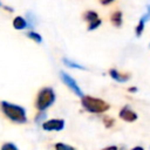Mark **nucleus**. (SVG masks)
<instances>
[{
  "mask_svg": "<svg viewBox=\"0 0 150 150\" xmlns=\"http://www.w3.org/2000/svg\"><path fill=\"white\" fill-rule=\"evenodd\" d=\"M0 107H1V110L5 114V116L7 118H9L11 121H13L15 123H25L27 121L26 110L22 107L6 102V101H2L0 103Z\"/></svg>",
  "mask_w": 150,
  "mask_h": 150,
  "instance_id": "1",
  "label": "nucleus"
},
{
  "mask_svg": "<svg viewBox=\"0 0 150 150\" xmlns=\"http://www.w3.org/2000/svg\"><path fill=\"white\" fill-rule=\"evenodd\" d=\"M109 74H110V76H111L114 80H116L117 82H125V81L129 80V76H128V75H123V74L118 73V71L115 70V69H110Z\"/></svg>",
  "mask_w": 150,
  "mask_h": 150,
  "instance_id": "9",
  "label": "nucleus"
},
{
  "mask_svg": "<svg viewBox=\"0 0 150 150\" xmlns=\"http://www.w3.org/2000/svg\"><path fill=\"white\" fill-rule=\"evenodd\" d=\"M120 117L125 122H134L137 120V114L129 107H123L120 111Z\"/></svg>",
  "mask_w": 150,
  "mask_h": 150,
  "instance_id": "7",
  "label": "nucleus"
},
{
  "mask_svg": "<svg viewBox=\"0 0 150 150\" xmlns=\"http://www.w3.org/2000/svg\"><path fill=\"white\" fill-rule=\"evenodd\" d=\"M0 6H1V4H0Z\"/></svg>",
  "mask_w": 150,
  "mask_h": 150,
  "instance_id": "23",
  "label": "nucleus"
},
{
  "mask_svg": "<svg viewBox=\"0 0 150 150\" xmlns=\"http://www.w3.org/2000/svg\"><path fill=\"white\" fill-rule=\"evenodd\" d=\"M129 90H130V91H136V90H137V89H136V88H130V89H129Z\"/></svg>",
  "mask_w": 150,
  "mask_h": 150,
  "instance_id": "22",
  "label": "nucleus"
},
{
  "mask_svg": "<svg viewBox=\"0 0 150 150\" xmlns=\"http://www.w3.org/2000/svg\"><path fill=\"white\" fill-rule=\"evenodd\" d=\"M131 150H144L142 146H139V145H137V146H135V148H132Z\"/></svg>",
  "mask_w": 150,
  "mask_h": 150,
  "instance_id": "21",
  "label": "nucleus"
},
{
  "mask_svg": "<svg viewBox=\"0 0 150 150\" xmlns=\"http://www.w3.org/2000/svg\"><path fill=\"white\" fill-rule=\"evenodd\" d=\"M54 101H55L54 90L50 87H45L38 94V97H36V101H35V107H36L38 110L43 111L47 108H49L54 103Z\"/></svg>",
  "mask_w": 150,
  "mask_h": 150,
  "instance_id": "3",
  "label": "nucleus"
},
{
  "mask_svg": "<svg viewBox=\"0 0 150 150\" xmlns=\"http://www.w3.org/2000/svg\"><path fill=\"white\" fill-rule=\"evenodd\" d=\"M102 150H118V148L116 145H110V146H107V148H103Z\"/></svg>",
  "mask_w": 150,
  "mask_h": 150,
  "instance_id": "19",
  "label": "nucleus"
},
{
  "mask_svg": "<svg viewBox=\"0 0 150 150\" xmlns=\"http://www.w3.org/2000/svg\"><path fill=\"white\" fill-rule=\"evenodd\" d=\"M42 128L47 131H60L64 128V121L60 118H53V120L43 122Z\"/></svg>",
  "mask_w": 150,
  "mask_h": 150,
  "instance_id": "5",
  "label": "nucleus"
},
{
  "mask_svg": "<svg viewBox=\"0 0 150 150\" xmlns=\"http://www.w3.org/2000/svg\"><path fill=\"white\" fill-rule=\"evenodd\" d=\"M62 62L66 64V66H68V67H70V68H77V69H84V67H82V66H80L79 63H76V62H73L71 60H69V59H66V57H63L62 59Z\"/></svg>",
  "mask_w": 150,
  "mask_h": 150,
  "instance_id": "12",
  "label": "nucleus"
},
{
  "mask_svg": "<svg viewBox=\"0 0 150 150\" xmlns=\"http://www.w3.org/2000/svg\"><path fill=\"white\" fill-rule=\"evenodd\" d=\"M27 36H28L29 39L34 40V41H35V42H38V43L42 42V38H41V35H40V34H38V33H35V32H29V33L27 34Z\"/></svg>",
  "mask_w": 150,
  "mask_h": 150,
  "instance_id": "13",
  "label": "nucleus"
},
{
  "mask_svg": "<svg viewBox=\"0 0 150 150\" xmlns=\"http://www.w3.org/2000/svg\"><path fill=\"white\" fill-rule=\"evenodd\" d=\"M28 26V23H27V21L22 18V16H16V18H14V20H13V27L15 28V29H23V28H26Z\"/></svg>",
  "mask_w": 150,
  "mask_h": 150,
  "instance_id": "10",
  "label": "nucleus"
},
{
  "mask_svg": "<svg viewBox=\"0 0 150 150\" xmlns=\"http://www.w3.org/2000/svg\"><path fill=\"white\" fill-rule=\"evenodd\" d=\"M149 19H150V5H148V13L142 16V19H141V21H139V23H138V26H137V28H136V35H137V36L141 35V33H142V30H143V27H144V23H145Z\"/></svg>",
  "mask_w": 150,
  "mask_h": 150,
  "instance_id": "8",
  "label": "nucleus"
},
{
  "mask_svg": "<svg viewBox=\"0 0 150 150\" xmlns=\"http://www.w3.org/2000/svg\"><path fill=\"white\" fill-rule=\"evenodd\" d=\"M111 22H112L114 26L120 27L121 23H122V13H121V12H115V13L111 15Z\"/></svg>",
  "mask_w": 150,
  "mask_h": 150,
  "instance_id": "11",
  "label": "nucleus"
},
{
  "mask_svg": "<svg viewBox=\"0 0 150 150\" xmlns=\"http://www.w3.org/2000/svg\"><path fill=\"white\" fill-rule=\"evenodd\" d=\"M1 150H18V148L13 143H5L1 146Z\"/></svg>",
  "mask_w": 150,
  "mask_h": 150,
  "instance_id": "17",
  "label": "nucleus"
},
{
  "mask_svg": "<svg viewBox=\"0 0 150 150\" xmlns=\"http://www.w3.org/2000/svg\"><path fill=\"white\" fill-rule=\"evenodd\" d=\"M103 123L107 128H111L114 125V120L111 117H108V116H104L103 117Z\"/></svg>",
  "mask_w": 150,
  "mask_h": 150,
  "instance_id": "16",
  "label": "nucleus"
},
{
  "mask_svg": "<svg viewBox=\"0 0 150 150\" xmlns=\"http://www.w3.org/2000/svg\"><path fill=\"white\" fill-rule=\"evenodd\" d=\"M114 0H101V4L102 5H108V4H110V2H112Z\"/></svg>",
  "mask_w": 150,
  "mask_h": 150,
  "instance_id": "20",
  "label": "nucleus"
},
{
  "mask_svg": "<svg viewBox=\"0 0 150 150\" xmlns=\"http://www.w3.org/2000/svg\"><path fill=\"white\" fill-rule=\"evenodd\" d=\"M26 16H27V19H28V26L33 27V26L35 25V22H36L35 15H34L32 12H27V13H26Z\"/></svg>",
  "mask_w": 150,
  "mask_h": 150,
  "instance_id": "14",
  "label": "nucleus"
},
{
  "mask_svg": "<svg viewBox=\"0 0 150 150\" xmlns=\"http://www.w3.org/2000/svg\"><path fill=\"white\" fill-rule=\"evenodd\" d=\"M82 107L89 111V112H94V114H101L104 112L109 109V104L97 97H91V96H83L81 100Z\"/></svg>",
  "mask_w": 150,
  "mask_h": 150,
  "instance_id": "2",
  "label": "nucleus"
},
{
  "mask_svg": "<svg viewBox=\"0 0 150 150\" xmlns=\"http://www.w3.org/2000/svg\"><path fill=\"white\" fill-rule=\"evenodd\" d=\"M60 76H61L63 83H64V84H66L73 93H75V94H76L77 96H80V97H83V93H82V90L80 89V87L77 86L76 81H75L71 76H69V75L66 74L64 71H60Z\"/></svg>",
  "mask_w": 150,
  "mask_h": 150,
  "instance_id": "4",
  "label": "nucleus"
},
{
  "mask_svg": "<svg viewBox=\"0 0 150 150\" xmlns=\"http://www.w3.org/2000/svg\"><path fill=\"white\" fill-rule=\"evenodd\" d=\"M83 18H84V20H87L89 22V25H88V29L89 30H93V29L97 28L101 25V20L98 18L97 13L94 12V11H87L84 13Z\"/></svg>",
  "mask_w": 150,
  "mask_h": 150,
  "instance_id": "6",
  "label": "nucleus"
},
{
  "mask_svg": "<svg viewBox=\"0 0 150 150\" xmlns=\"http://www.w3.org/2000/svg\"><path fill=\"white\" fill-rule=\"evenodd\" d=\"M55 150H75V149L68 144H64V143H56Z\"/></svg>",
  "mask_w": 150,
  "mask_h": 150,
  "instance_id": "15",
  "label": "nucleus"
},
{
  "mask_svg": "<svg viewBox=\"0 0 150 150\" xmlns=\"http://www.w3.org/2000/svg\"><path fill=\"white\" fill-rule=\"evenodd\" d=\"M46 118V114L43 112V111H40V114L39 115H36V117H35V122L36 123H40L42 120H45Z\"/></svg>",
  "mask_w": 150,
  "mask_h": 150,
  "instance_id": "18",
  "label": "nucleus"
}]
</instances>
